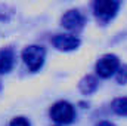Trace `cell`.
Segmentation results:
<instances>
[{"mask_svg":"<svg viewBox=\"0 0 127 126\" xmlns=\"http://www.w3.org/2000/svg\"><path fill=\"white\" fill-rule=\"evenodd\" d=\"M44 57H46V51L37 45H31L22 51V60L25 65L30 68V71H38L44 63Z\"/></svg>","mask_w":127,"mask_h":126,"instance_id":"6da1fadb","label":"cell"},{"mask_svg":"<svg viewBox=\"0 0 127 126\" xmlns=\"http://www.w3.org/2000/svg\"><path fill=\"white\" fill-rule=\"evenodd\" d=\"M74 116H75L74 107L69 102H66V101H58L50 108V117L59 125L71 123L74 120Z\"/></svg>","mask_w":127,"mask_h":126,"instance_id":"7a4b0ae2","label":"cell"},{"mask_svg":"<svg viewBox=\"0 0 127 126\" xmlns=\"http://www.w3.org/2000/svg\"><path fill=\"white\" fill-rule=\"evenodd\" d=\"M120 7V0H95L93 10L100 21H109L115 16Z\"/></svg>","mask_w":127,"mask_h":126,"instance_id":"3957f363","label":"cell"},{"mask_svg":"<svg viewBox=\"0 0 127 126\" xmlns=\"http://www.w3.org/2000/svg\"><path fill=\"white\" fill-rule=\"evenodd\" d=\"M118 65H120L118 58L115 55L108 54V55H103L96 63V73H97V76H100L103 79H108V77H111L117 71Z\"/></svg>","mask_w":127,"mask_h":126,"instance_id":"277c9868","label":"cell"},{"mask_svg":"<svg viewBox=\"0 0 127 126\" xmlns=\"http://www.w3.org/2000/svg\"><path fill=\"white\" fill-rule=\"evenodd\" d=\"M61 22H62L64 27L66 30H69V31H80L83 28V25H84V16L78 10L71 9V10L64 13Z\"/></svg>","mask_w":127,"mask_h":126,"instance_id":"5b68a950","label":"cell"},{"mask_svg":"<svg viewBox=\"0 0 127 126\" xmlns=\"http://www.w3.org/2000/svg\"><path fill=\"white\" fill-rule=\"evenodd\" d=\"M52 45L59 51H74L80 46V40L71 34H56L52 37Z\"/></svg>","mask_w":127,"mask_h":126,"instance_id":"8992f818","label":"cell"},{"mask_svg":"<svg viewBox=\"0 0 127 126\" xmlns=\"http://www.w3.org/2000/svg\"><path fill=\"white\" fill-rule=\"evenodd\" d=\"M15 63V55H13V51L6 48V49H1L0 51V74H4V73H9L13 67Z\"/></svg>","mask_w":127,"mask_h":126,"instance_id":"52a82bcc","label":"cell"},{"mask_svg":"<svg viewBox=\"0 0 127 126\" xmlns=\"http://www.w3.org/2000/svg\"><path fill=\"white\" fill-rule=\"evenodd\" d=\"M96 88H97V80H96V77L93 76H86L81 82H80V91L83 92V94H92V92H95Z\"/></svg>","mask_w":127,"mask_h":126,"instance_id":"ba28073f","label":"cell"},{"mask_svg":"<svg viewBox=\"0 0 127 126\" xmlns=\"http://www.w3.org/2000/svg\"><path fill=\"white\" fill-rule=\"evenodd\" d=\"M112 110L117 114L127 116V98H117L112 102Z\"/></svg>","mask_w":127,"mask_h":126,"instance_id":"9c48e42d","label":"cell"},{"mask_svg":"<svg viewBox=\"0 0 127 126\" xmlns=\"http://www.w3.org/2000/svg\"><path fill=\"white\" fill-rule=\"evenodd\" d=\"M114 74H115L117 82L121 83V85H124L127 82V65H118V68H117V71Z\"/></svg>","mask_w":127,"mask_h":126,"instance_id":"30bf717a","label":"cell"},{"mask_svg":"<svg viewBox=\"0 0 127 126\" xmlns=\"http://www.w3.org/2000/svg\"><path fill=\"white\" fill-rule=\"evenodd\" d=\"M10 16H12V9L0 4V21H7Z\"/></svg>","mask_w":127,"mask_h":126,"instance_id":"8fae6325","label":"cell"},{"mask_svg":"<svg viewBox=\"0 0 127 126\" xmlns=\"http://www.w3.org/2000/svg\"><path fill=\"white\" fill-rule=\"evenodd\" d=\"M9 126H30V122H28L25 117H15V119L9 123Z\"/></svg>","mask_w":127,"mask_h":126,"instance_id":"7c38bea8","label":"cell"},{"mask_svg":"<svg viewBox=\"0 0 127 126\" xmlns=\"http://www.w3.org/2000/svg\"><path fill=\"white\" fill-rule=\"evenodd\" d=\"M96 126H114V123H111V122H100Z\"/></svg>","mask_w":127,"mask_h":126,"instance_id":"4fadbf2b","label":"cell"}]
</instances>
